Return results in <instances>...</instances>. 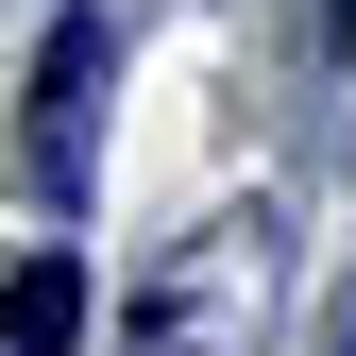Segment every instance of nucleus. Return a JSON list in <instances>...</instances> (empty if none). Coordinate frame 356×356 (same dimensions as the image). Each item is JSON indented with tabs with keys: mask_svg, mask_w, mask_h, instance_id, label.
Segmentation results:
<instances>
[{
	"mask_svg": "<svg viewBox=\"0 0 356 356\" xmlns=\"http://www.w3.org/2000/svg\"><path fill=\"white\" fill-rule=\"evenodd\" d=\"M102 68H119V34L102 17H51V51H34V187H85V153H102Z\"/></svg>",
	"mask_w": 356,
	"mask_h": 356,
	"instance_id": "1",
	"label": "nucleus"
},
{
	"mask_svg": "<svg viewBox=\"0 0 356 356\" xmlns=\"http://www.w3.org/2000/svg\"><path fill=\"white\" fill-rule=\"evenodd\" d=\"M0 356H85V254L68 238L0 254Z\"/></svg>",
	"mask_w": 356,
	"mask_h": 356,
	"instance_id": "2",
	"label": "nucleus"
},
{
	"mask_svg": "<svg viewBox=\"0 0 356 356\" xmlns=\"http://www.w3.org/2000/svg\"><path fill=\"white\" fill-rule=\"evenodd\" d=\"M323 17H339V51H356V0H323Z\"/></svg>",
	"mask_w": 356,
	"mask_h": 356,
	"instance_id": "3",
	"label": "nucleus"
},
{
	"mask_svg": "<svg viewBox=\"0 0 356 356\" xmlns=\"http://www.w3.org/2000/svg\"><path fill=\"white\" fill-rule=\"evenodd\" d=\"M339 356H356V323H339Z\"/></svg>",
	"mask_w": 356,
	"mask_h": 356,
	"instance_id": "4",
	"label": "nucleus"
}]
</instances>
